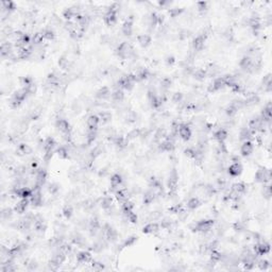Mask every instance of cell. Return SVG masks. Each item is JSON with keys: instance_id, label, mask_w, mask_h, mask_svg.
<instances>
[{"instance_id": "6da1fadb", "label": "cell", "mask_w": 272, "mask_h": 272, "mask_svg": "<svg viewBox=\"0 0 272 272\" xmlns=\"http://www.w3.org/2000/svg\"><path fill=\"white\" fill-rule=\"evenodd\" d=\"M214 224H215V221L211 220V219H210V220H200L197 223L190 225V229L192 232H201L206 234V233L211 231Z\"/></svg>"}, {"instance_id": "7a4b0ae2", "label": "cell", "mask_w": 272, "mask_h": 272, "mask_svg": "<svg viewBox=\"0 0 272 272\" xmlns=\"http://www.w3.org/2000/svg\"><path fill=\"white\" fill-rule=\"evenodd\" d=\"M255 181L258 183H270L271 181V171L270 169L259 168L255 173Z\"/></svg>"}, {"instance_id": "3957f363", "label": "cell", "mask_w": 272, "mask_h": 272, "mask_svg": "<svg viewBox=\"0 0 272 272\" xmlns=\"http://www.w3.org/2000/svg\"><path fill=\"white\" fill-rule=\"evenodd\" d=\"M207 34L206 33H203V34H199L198 36H196L192 40V48L195 49L196 51H201L203 48H204V44H205V40H206Z\"/></svg>"}, {"instance_id": "277c9868", "label": "cell", "mask_w": 272, "mask_h": 272, "mask_svg": "<svg viewBox=\"0 0 272 272\" xmlns=\"http://www.w3.org/2000/svg\"><path fill=\"white\" fill-rule=\"evenodd\" d=\"M178 135H180L183 141H188L191 136V129L186 123H180L178 130Z\"/></svg>"}, {"instance_id": "5b68a950", "label": "cell", "mask_w": 272, "mask_h": 272, "mask_svg": "<svg viewBox=\"0 0 272 272\" xmlns=\"http://www.w3.org/2000/svg\"><path fill=\"white\" fill-rule=\"evenodd\" d=\"M99 123H100V119L96 115H90L86 120V125L88 128V131H97Z\"/></svg>"}, {"instance_id": "8992f818", "label": "cell", "mask_w": 272, "mask_h": 272, "mask_svg": "<svg viewBox=\"0 0 272 272\" xmlns=\"http://www.w3.org/2000/svg\"><path fill=\"white\" fill-rule=\"evenodd\" d=\"M253 150H254V146H253V142L251 141H243L240 147V153L243 156H249L253 152Z\"/></svg>"}, {"instance_id": "52a82bcc", "label": "cell", "mask_w": 272, "mask_h": 272, "mask_svg": "<svg viewBox=\"0 0 272 272\" xmlns=\"http://www.w3.org/2000/svg\"><path fill=\"white\" fill-rule=\"evenodd\" d=\"M77 262L79 264H87V263H90L93 260V256L92 254L89 253L88 251H81L77 254Z\"/></svg>"}, {"instance_id": "ba28073f", "label": "cell", "mask_w": 272, "mask_h": 272, "mask_svg": "<svg viewBox=\"0 0 272 272\" xmlns=\"http://www.w3.org/2000/svg\"><path fill=\"white\" fill-rule=\"evenodd\" d=\"M121 31L125 35L127 36H130L133 32V16H130L127 20L125 21V24H122L121 27Z\"/></svg>"}, {"instance_id": "9c48e42d", "label": "cell", "mask_w": 272, "mask_h": 272, "mask_svg": "<svg viewBox=\"0 0 272 272\" xmlns=\"http://www.w3.org/2000/svg\"><path fill=\"white\" fill-rule=\"evenodd\" d=\"M56 129L59 130L61 133H66V132H70L71 129H70V125L68 123L67 120L65 119H62V118H60V119L56 120Z\"/></svg>"}, {"instance_id": "30bf717a", "label": "cell", "mask_w": 272, "mask_h": 272, "mask_svg": "<svg viewBox=\"0 0 272 272\" xmlns=\"http://www.w3.org/2000/svg\"><path fill=\"white\" fill-rule=\"evenodd\" d=\"M243 172V166L240 163H233L229 167V174L231 177H238Z\"/></svg>"}, {"instance_id": "8fae6325", "label": "cell", "mask_w": 272, "mask_h": 272, "mask_svg": "<svg viewBox=\"0 0 272 272\" xmlns=\"http://www.w3.org/2000/svg\"><path fill=\"white\" fill-rule=\"evenodd\" d=\"M253 135H254V133L250 130L249 128H243V129H241L239 132V139L243 142L247 141H251Z\"/></svg>"}, {"instance_id": "7c38bea8", "label": "cell", "mask_w": 272, "mask_h": 272, "mask_svg": "<svg viewBox=\"0 0 272 272\" xmlns=\"http://www.w3.org/2000/svg\"><path fill=\"white\" fill-rule=\"evenodd\" d=\"M111 95H112L111 89H109L108 86H103L97 92L96 97H97L98 99H100V100H105V99H109V97H111Z\"/></svg>"}, {"instance_id": "4fadbf2b", "label": "cell", "mask_w": 272, "mask_h": 272, "mask_svg": "<svg viewBox=\"0 0 272 272\" xmlns=\"http://www.w3.org/2000/svg\"><path fill=\"white\" fill-rule=\"evenodd\" d=\"M29 203H30L29 199H21L20 201L16 203L14 211H16V213H18V214L24 213V211H26V210H27V207H28Z\"/></svg>"}, {"instance_id": "5bb4252c", "label": "cell", "mask_w": 272, "mask_h": 272, "mask_svg": "<svg viewBox=\"0 0 272 272\" xmlns=\"http://www.w3.org/2000/svg\"><path fill=\"white\" fill-rule=\"evenodd\" d=\"M158 231H160V225L157 223H155V222H153V223H148L144 227V230H142V232H144L145 234H155Z\"/></svg>"}, {"instance_id": "9a60e30c", "label": "cell", "mask_w": 272, "mask_h": 272, "mask_svg": "<svg viewBox=\"0 0 272 272\" xmlns=\"http://www.w3.org/2000/svg\"><path fill=\"white\" fill-rule=\"evenodd\" d=\"M56 147V141L52 137H47L44 142V152L45 151H54Z\"/></svg>"}, {"instance_id": "2e32d148", "label": "cell", "mask_w": 272, "mask_h": 272, "mask_svg": "<svg viewBox=\"0 0 272 272\" xmlns=\"http://www.w3.org/2000/svg\"><path fill=\"white\" fill-rule=\"evenodd\" d=\"M214 137L216 138V141L218 142H223L225 139L227 138V132L224 129H218L216 132H214Z\"/></svg>"}, {"instance_id": "e0dca14e", "label": "cell", "mask_w": 272, "mask_h": 272, "mask_svg": "<svg viewBox=\"0 0 272 272\" xmlns=\"http://www.w3.org/2000/svg\"><path fill=\"white\" fill-rule=\"evenodd\" d=\"M16 152H18V155H20V156L28 155V154H31L32 153V148L27 144H20L18 146Z\"/></svg>"}, {"instance_id": "ac0fdd59", "label": "cell", "mask_w": 272, "mask_h": 272, "mask_svg": "<svg viewBox=\"0 0 272 272\" xmlns=\"http://www.w3.org/2000/svg\"><path fill=\"white\" fill-rule=\"evenodd\" d=\"M56 153H57V156H59L61 160H66V158H68L70 155L69 149H68L66 146H61V147L57 148Z\"/></svg>"}, {"instance_id": "d6986e66", "label": "cell", "mask_w": 272, "mask_h": 272, "mask_svg": "<svg viewBox=\"0 0 272 272\" xmlns=\"http://www.w3.org/2000/svg\"><path fill=\"white\" fill-rule=\"evenodd\" d=\"M100 206L103 208V210L108 211L111 207H113V200L111 197L109 196H104L100 199Z\"/></svg>"}, {"instance_id": "ffe728a7", "label": "cell", "mask_w": 272, "mask_h": 272, "mask_svg": "<svg viewBox=\"0 0 272 272\" xmlns=\"http://www.w3.org/2000/svg\"><path fill=\"white\" fill-rule=\"evenodd\" d=\"M137 42L139 43L141 47H148L151 44V36L148 34H141L137 37Z\"/></svg>"}, {"instance_id": "44dd1931", "label": "cell", "mask_w": 272, "mask_h": 272, "mask_svg": "<svg viewBox=\"0 0 272 272\" xmlns=\"http://www.w3.org/2000/svg\"><path fill=\"white\" fill-rule=\"evenodd\" d=\"M211 84H213L214 88H215V92H218V90H221L222 88H224L227 85H225V81L223 79V77H219V78L215 79L213 82H211Z\"/></svg>"}, {"instance_id": "7402d4cb", "label": "cell", "mask_w": 272, "mask_h": 272, "mask_svg": "<svg viewBox=\"0 0 272 272\" xmlns=\"http://www.w3.org/2000/svg\"><path fill=\"white\" fill-rule=\"evenodd\" d=\"M251 64H252V59H251V56H243V59L240 60V62H239L240 68H241L243 70H246V71L249 70V68H250V66H251Z\"/></svg>"}, {"instance_id": "603a6c76", "label": "cell", "mask_w": 272, "mask_h": 272, "mask_svg": "<svg viewBox=\"0 0 272 272\" xmlns=\"http://www.w3.org/2000/svg\"><path fill=\"white\" fill-rule=\"evenodd\" d=\"M111 97L113 100L116 101V102H120V101H122L123 98H125V93H123V90L121 88H117L112 93Z\"/></svg>"}, {"instance_id": "cb8c5ba5", "label": "cell", "mask_w": 272, "mask_h": 272, "mask_svg": "<svg viewBox=\"0 0 272 272\" xmlns=\"http://www.w3.org/2000/svg\"><path fill=\"white\" fill-rule=\"evenodd\" d=\"M232 190L235 191L236 194H238V195H243L247 190V186H246V184H243L241 182L235 183L234 185L232 186Z\"/></svg>"}, {"instance_id": "d4e9b609", "label": "cell", "mask_w": 272, "mask_h": 272, "mask_svg": "<svg viewBox=\"0 0 272 272\" xmlns=\"http://www.w3.org/2000/svg\"><path fill=\"white\" fill-rule=\"evenodd\" d=\"M243 101H244V105H255V104H257L258 102H259V98H258L257 95L251 94V95H249L246 100H243Z\"/></svg>"}, {"instance_id": "484cf974", "label": "cell", "mask_w": 272, "mask_h": 272, "mask_svg": "<svg viewBox=\"0 0 272 272\" xmlns=\"http://www.w3.org/2000/svg\"><path fill=\"white\" fill-rule=\"evenodd\" d=\"M155 198L156 196L154 195V192L151 190V189H149V190L144 195V203L145 204H150V203H152L154 201Z\"/></svg>"}, {"instance_id": "4316f807", "label": "cell", "mask_w": 272, "mask_h": 272, "mask_svg": "<svg viewBox=\"0 0 272 272\" xmlns=\"http://www.w3.org/2000/svg\"><path fill=\"white\" fill-rule=\"evenodd\" d=\"M99 119H100V122L102 123H108L111 121L112 119V114L109 112H106V111H103L101 112L100 114L98 115Z\"/></svg>"}, {"instance_id": "83f0119b", "label": "cell", "mask_w": 272, "mask_h": 272, "mask_svg": "<svg viewBox=\"0 0 272 272\" xmlns=\"http://www.w3.org/2000/svg\"><path fill=\"white\" fill-rule=\"evenodd\" d=\"M200 204H201V202H200V200L198 199V198L194 197L191 198V199L188 200L187 202V207L189 208V210H196L197 207L200 206Z\"/></svg>"}, {"instance_id": "f1b7e54d", "label": "cell", "mask_w": 272, "mask_h": 272, "mask_svg": "<svg viewBox=\"0 0 272 272\" xmlns=\"http://www.w3.org/2000/svg\"><path fill=\"white\" fill-rule=\"evenodd\" d=\"M123 215L125 217V220H128L129 222H131V223H136L137 215L133 211H128V213H123Z\"/></svg>"}, {"instance_id": "f546056e", "label": "cell", "mask_w": 272, "mask_h": 272, "mask_svg": "<svg viewBox=\"0 0 272 272\" xmlns=\"http://www.w3.org/2000/svg\"><path fill=\"white\" fill-rule=\"evenodd\" d=\"M96 136H97V131H88V133L85 136L86 139V145H92L95 141Z\"/></svg>"}, {"instance_id": "4dcf8cb0", "label": "cell", "mask_w": 272, "mask_h": 272, "mask_svg": "<svg viewBox=\"0 0 272 272\" xmlns=\"http://www.w3.org/2000/svg\"><path fill=\"white\" fill-rule=\"evenodd\" d=\"M42 34H43L44 40H52L54 38V36H56V34H54L53 30H51V29L44 30V31L42 32Z\"/></svg>"}, {"instance_id": "1f68e13d", "label": "cell", "mask_w": 272, "mask_h": 272, "mask_svg": "<svg viewBox=\"0 0 272 272\" xmlns=\"http://www.w3.org/2000/svg\"><path fill=\"white\" fill-rule=\"evenodd\" d=\"M192 75L195 76V78L197 80H204L205 77H206V71L204 69H197V70H194Z\"/></svg>"}, {"instance_id": "d6a6232c", "label": "cell", "mask_w": 272, "mask_h": 272, "mask_svg": "<svg viewBox=\"0 0 272 272\" xmlns=\"http://www.w3.org/2000/svg\"><path fill=\"white\" fill-rule=\"evenodd\" d=\"M73 214V210L71 207V205H66V206L63 208V215L66 219H70L71 216Z\"/></svg>"}, {"instance_id": "836d02e7", "label": "cell", "mask_w": 272, "mask_h": 272, "mask_svg": "<svg viewBox=\"0 0 272 272\" xmlns=\"http://www.w3.org/2000/svg\"><path fill=\"white\" fill-rule=\"evenodd\" d=\"M59 66L62 68V69H68V67H69V60H68L67 57H65V56L60 57Z\"/></svg>"}, {"instance_id": "e575fe53", "label": "cell", "mask_w": 272, "mask_h": 272, "mask_svg": "<svg viewBox=\"0 0 272 272\" xmlns=\"http://www.w3.org/2000/svg\"><path fill=\"white\" fill-rule=\"evenodd\" d=\"M59 189H60V186L57 185L56 183H50L48 185V191H49V194L52 195V196L56 195L57 191H59Z\"/></svg>"}, {"instance_id": "d590c367", "label": "cell", "mask_w": 272, "mask_h": 272, "mask_svg": "<svg viewBox=\"0 0 272 272\" xmlns=\"http://www.w3.org/2000/svg\"><path fill=\"white\" fill-rule=\"evenodd\" d=\"M12 215H13V210H12V208H9V207L4 208V210L2 211V213H1L2 219H5V220H9L11 217H12Z\"/></svg>"}, {"instance_id": "8d00e7d4", "label": "cell", "mask_w": 272, "mask_h": 272, "mask_svg": "<svg viewBox=\"0 0 272 272\" xmlns=\"http://www.w3.org/2000/svg\"><path fill=\"white\" fill-rule=\"evenodd\" d=\"M256 264L258 265V267H259L260 270H267V269L270 267V263H269L268 260H266V259L258 260V262H256Z\"/></svg>"}, {"instance_id": "74e56055", "label": "cell", "mask_w": 272, "mask_h": 272, "mask_svg": "<svg viewBox=\"0 0 272 272\" xmlns=\"http://www.w3.org/2000/svg\"><path fill=\"white\" fill-rule=\"evenodd\" d=\"M225 114H227L229 117H234L235 115L237 114V109H236L232 104H230V105L225 109Z\"/></svg>"}, {"instance_id": "f35d334b", "label": "cell", "mask_w": 272, "mask_h": 272, "mask_svg": "<svg viewBox=\"0 0 272 272\" xmlns=\"http://www.w3.org/2000/svg\"><path fill=\"white\" fill-rule=\"evenodd\" d=\"M171 224H172V220L168 218H165L161 221V227L165 230H169L170 227H171Z\"/></svg>"}, {"instance_id": "ab89813d", "label": "cell", "mask_w": 272, "mask_h": 272, "mask_svg": "<svg viewBox=\"0 0 272 272\" xmlns=\"http://www.w3.org/2000/svg\"><path fill=\"white\" fill-rule=\"evenodd\" d=\"M171 83H172V81L170 80L169 78H164V79H162V81H161V87L164 89H168L169 87L171 86Z\"/></svg>"}, {"instance_id": "60d3db41", "label": "cell", "mask_w": 272, "mask_h": 272, "mask_svg": "<svg viewBox=\"0 0 272 272\" xmlns=\"http://www.w3.org/2000/svg\"><path fill=\"white\" fill-rule=\"evenodd\" d=\"M33 83V80L32 78H30V77H23V78L20 79V84L23 87H27L29 86L30 84Z\"/></svg>"}, {"instance_id": "b9f144b4", "label": "cell", "mask_w": 272, "mask_h": 272, "mask_svg": "<svg viewBox=\"0 0 272 272\" xmlns=\"http://www.w3.org/2000/svg\"><path fill=\"white\" fill-rule=\"evenodd\" d=\"M197 5H198V11H199L201 14H203V13H205L207 11V2H205V1L198 2Z\"/></svg>"}, {"instance_id": "7bdbcfd3", "label": "cell", "mask_w": 272, "mask_h": 272, "mask_svg": "<svg viewBox=\"0 0 272 272\" xmlns=\"http://www.w3.org/2000/svg\"><path fill=\"white\" fill-rule=\"evenodd\" d=\"M101 153H102V149H101V147H100V146H96V147L94 148V149H93L92 151H90L89 154L92 155L94 158H96V157H98V156L100 155Z\"/></svg>"}, {"instance_id": "ee69618b", "label": "cell", "mask_w": 272, "mask_h": 272, "mask_svg": "<svg viewBox=\"0 0 272 272\" xmlns=\"http://www.w3.org/2000/svg\"><path fill=\"white\" fill-rule=\"evenodd\" d=\"M92 268L94 269L95 271H102L104 269V265L100 262H94V260H92Z\"/></svg>"}, {"instance_id": "f6af8a7d", "label": "cell", "mask_w": 272, "mask_h": 272, "mask_svg": "<svg viewBox=\"0 0 272 272\" xmlns=\"http://www.w3.org/2000/svg\"><path fill=\"white\" fill-rule=\"evenodd\" d=\"M139 133H141V130H138V129H135V130L131 131L130 133H128L127 135V138L129 139V141H131V139H135L137 138V137H139Z\"/></svg>"}, {"instance_id": "bcb514c9", "label": "cell", "mask_w": 272, "mask_h": 272, "mask_svg": "<svg viewBox=\"0 0 272 272\" xmlns=\"http://www.w3.org/2000/svg\"><path fill=\"white\" fill-rule=\"evenodd\" d=\"M182 12H183V9H179V8H174V9H170L169 10L170 16H171V17H173V18L178 17L179 15H181V14H182Z\"/></svg>"}, {"instance_id": "7dc6e473", "label": "cell", "mask_w": 272, "mask_h": 272, "mask_svg": "<svg viewBox=\"0 0 272 272\" xmlns=\"http://www.w3.org/2000/svg\"><path fill=\"white\" fill-rule=\"evenodd\" d=\"M172 101H173L174 103H181L183 101V94L182 93H174L173 95H172Z\"/></svg>"}, {"instance_id": "c3c4849f", "label": "cell", "mask_w": 272, "mask_h": 272, "mask_svg": "<svg viewBox=\"0 0 272 272\" xmlns=\"http://www.w3.org/2000/svg\"><path fill=\"white\" fill-rule=\"evenodd\" d=\"M263 195H264V197L267 198V199H270V198H271V187H270V184H269V183H268V185L264 186Z\"/></svg>"}, {"instance_id": "681fc988", "label": "cell", "mask_w": 272, "mask_h": 272, "mask_svg": "<svg viewBox=\"0 0 272 272\" xmlns=\"http://www.w3.org/2000/svg\"><path fill=\"white\" fill-rule=\"evenodd\" d=\"M136 114L134 112H129L127 114V116H125V120H127V122H135L136 121Z\"/></svg>"}, {"instance_id": "f907efd6", "label": "cell", "mask_w": 272, "mask_h": 272, "mask_svg": "<svg viewBox=\"0 0 272 272\" xmlns=\"http://www.w3.org/2000/svg\"><path fill=\"white\" fill-rule=\"evenodd\" d=\"M24 88H26V90H27V92H28L29 96H32V95H34L35 93H36V85H35L34 83L30 84L29 86L24 87Z\"/></svg>"}, {"instance_id": "816d5d0a", "label": "cell", "mask_w": 272, "mask_h": 272, "mask_svg": "<svg viewBox=\"0 0 272 272\" xmlns=\"http://www.w3.org/2000/svg\"><path fill=\"white\" fill-rule=\"evenodd\" d=\"M178 215V218H179V220H181V221H183V220H185L186 218H187V216H188V213L187 211H186L185 210H181L180 211H179V213L177 214Z\"/></svg>"}, {"instance_id": "f5cc1de1", "label": "cell", "mask_w": 272, "mask_h": 272, "mask_svg": "<svg viewBox=\"0 0 272 272\" xmlns=\"http://www.w3.org/2000/svg\"><path fill=\"white\" fill-rule=\"evenodd\" d=\"M136 240H137V237H135V236H131V237H129L128 239L125 241L123 246H125V247H130V246H132V244L135 243Z\"/></svg>"}, {"instance_id": "db71d44e", "label": "cell", "mask_w": 272, "mask_h": 272, "mask_svg": "<svg viewBox=\"0 0 272 272\" xmlns=\"http://www.w3.org/2000/svg\"><path fill=\"white\" fill-rule=\"evenodd\" d=\"M234 230L237 232H243L244 230V224L241 221H237L236 223H234Z\"/></svg>"}, {"instance_id": "11a10c76", "label": "cell", "mask_w": 272, "mask_h": 272, "mask_svg": "<svg viewBox=\"0 0 272 272\" xmlns=\"http://www.w3.org/2000/svg\"><path fill=\"white\" fill-rule=\"evenodd\" d=\"M181 210H182V205H181V204H175V205H173V206L170 207L169 211H171L172 214H178Z\"/></svg>"}, {"instance_id": "9f6ffc18", "label": "cell", "mask_w": 272, "mask_h": 272, "mask_svg": "<svg viewBox=\"0 0 272 272\" xmlns=\"http://www.w3.org/2000/svg\"><path fill=\"white\" fill-rule=\"evenodd\" d=\"M27 265H28V269H29V270H35V269L37 268V264H36V262H33V260H31V262H29L28 264H27Z\"/></svg>"}, {"instance_id": "6f0895ef", "label": "cell", "mask_w": 272, "mask_h": 272, "mask_svg": "<svg viewBox=\"0 0 272 272\" xmlns=\"http://www.w3.org/2000/svg\"><path fill=\"white\" fill-rule=\"evenodd\" d=\"M175 63V59L173 56H167V59H166V64L167 65H170V66H172Z\"/></svg>"}, {"instance_id": "680465c9", "label": "cell", "mask_w": 272, "mask_h": 272, "mask_svg": "<svg viewBox=\"0 0 272 272\" xmlns=\"http://www.w3.org/2000/svg\"><path fill=\"white\" fill-rule=\"evenodd\" d=\"M189 31H186V30H183V31H181V34H180V38L181 40H184V38L188 37L189 36Z\"/></svg>"}, {"instance_id": "91938a15", "label": "cell", "mask_w": 272, "mask_h": 272, "mask_svg": "<svg viewBox=\"0 0 272 272\" xmlns=\"http://www.w3.org/2000/svg\"><path fill=\"white\" fill-rule=\"evenodd\" d=\"M106 173H108V170H106V169H101V171L99 172V175H100V177H105Z\"/></svg>"}]
</instances>
